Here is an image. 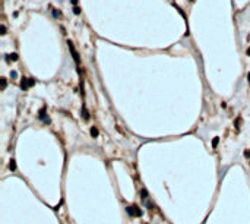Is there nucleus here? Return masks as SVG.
<instances>
[{
	"label": "nucleus",
	"mask_w": 250,
	"mask_h": 224,
	"mask_svg": "<svg viewBox=\"0 0 250 224\" xmlns=\"http://www.w3.org/2000/svg\"><path fill=\"white\" fill-rule=\"evenodd\" d=\"M126 211H127L129 215H132V217H140L142 215V211H140V208H138L136 205H130V207L126 208Z\"/></svg>",
	"instance_id": "obj_2"
},
{
	"label": "nucleus",
	"mask_w": 250,
	"mask_h": 224,
	"mask_svg": "<svg viewBox=\"0 0 250 224\" xmlns=\"http://www.w3.org/2000/svg\"><path fill=\"white\" fill-rule=\"evenodd\" d=\"M91 135H92L94 138H97V136H98V129H97V128H91Z\"/></svg>",
	"instance_id": "obj_8"
},
{
	"label": "nucleus",
	"mask_w": 250,
	"mask_h": 224,
	"mask_svg": "<svg viewBox=\"0 0 250 224\" xmlns=\"http://www.w3.org/2000/svg\"><path fill=\"white\" fill-rule=\"evenodd\" d=\"M0 31H2V35H5L6 34V27L3 25V23H2V27H0Z\"/></svg>",
	"instance_id": "obj_14"
},
{
	"label": "nucleus",
	"mask_w": 250,
	"mask_h": 224,
	"mask_svg": "<svg viewBox=\"0 0 250 224\" xmlns=\"http://www.w3.org/2000/svg\"><path fill=\"white\" fill-rule=\"evenodd\" d=\"M244 154H246V155H247V157H249V158H250V151H247V152H244Z\"/></svg>",
	"instance_id": "obj_17"
},
{
	"label": "nucleus",
	"mask_w": 250,
	"mask_h": 224,
	"mask_svg": "<svg viewBox=\"0 0 250 224\" xmlns=\"http://www.w3.org/2000/svg\"><path fill=\"white\" fill-rule=\"evenodd\" d=\"M218 142H219V138H215V139H214V142H212V145H214V146H217V145H218Z\"/></svg>",
	"instance_id": "obj_15"
},
{
	"label": "nucleus",
	"mask_w": 250,
	"mask_h": 224,
	"mask_svg": "<svg viewBox=\"0 0 250 224\" xmlns=\"http://www.w3.org/2000/svg\"><path fill=\"white\" fill-rule=\"evenodd\" d=\"M82 116H83V119H85V120H89V113H88V110H86L85 107L82 108Z\"/></svg>",
	"instance_id": "obj_6"
},
{
	"label": "nucleus",
	"mask_w": 250,
	"mask_h": 224,
	"mask_svg": "<svg viewBox=\"0 0 250 224\" xmlns=\"http://www.w3.org/2000/svg\"><path fill=\"white\" fill-rule=\"evenodd\" d=\"M6 85H7V82H6V78H2V90H5Z\"/></svg>",
	"instance_id": "obj_12"
},
{
	"label": "nucleus",
	"mask_w": 250,
	"mask_h": 224,
	"mask_svg": "<svg viewBox=\"0 0 250 224\" xmlns=\"http://www.w3.org/2000/svg\"><path fill=\"white\" fill-rule=\"evenodd\" d=\"M140 193H142V199H144L145 202L149 201V196H148V192H146V189H142V191H140Z\"/></svg>",
	"instance_id": "obj_5"
},
{
	"label": "nucleus",
	"mask_w": 250,
	"mask_h": 224,
	"mask_svg": "<svg viewBox=\"0 0 250 224\" xmlns=\"http://www.w3.org/2000/svg\"><path fill=\"white\" fill-rule=\"evenodd\" d=\"M51 12H53V18H56V19H59V18L61 16V15H60V12H59V11H56V9H53Z\"/></svg>",
	"instance_id": "obj_9"
},
{
	"label": "nucleus",
	"mask_w": 250,
	"mask_h": 224,
	"mask_svg": "<svg viewBox=\"0 0 250 224\" xmlns=\"http://www.w3.org/2000/svg\"><path fill=\"white\" fill-rule=\"evenodd\" d=\"M7 60H13V62H16V60H18V54H16V53H12V54H9V56H7Z\"/></svg>",
	"instance_id": "obj_7"
},
{
	"label": "nucleus",
	"mask_w": 250,
	"mask_h": 224,
	"mask_svg": "<svg viewBox=\"0 0 250 224\" xmlns=\"http://www.w3.org/2000/svg\"><path fill=\"white\" fill-rule=\"evenodd\" d=\"M32 85H35V79L34 78H23L22 82H21V88H22L23 91H27L29 87H32Z\"/></svg>",
	"instance_id": "obj_3"
},
{
	"label": "nucleus",
	"mask_w": 250,
	"mask_h": 224,
	"mask_svg": "<svg viewBox=\"0 0 250 224\" xmlns=\"http://www.w3.org/2000/svg\"><path fill=\"white\" fill-rule=\"evenodd\" d=\"M38 117H40V120H43L44 123H50V120H48V117H45V107H43V108L40 110Z\"/></svg>",
	"instance_id": "obj_4"
},
{
	"label": "nucleus",
	"mask_w": 250,
	"mask_h": 224,
	"mask_svg": "<svg viewBox=\"0 0 250 224\" xmlns=\"http://www.w3.org/2000/svg\"><path fill=\"white\" fill-rule=\"evenodd\" d=\"M247 81H249V82H250V72L247 73Z\"/></svg>",
	"instance_id": "obj_18"
},
{
	"label": "nucleus",
	"mask_w": 250,
	"mask_h": 224,
	"mask_svg": "<svg viewBox=\"0 0 250 224\" xmlns=\"http://www.w3.org/2000/svg\"><path fill=\"white\" fill-rule=\"evenodd\" d=\"M70 3H72L73 6H76V3H78V0H70Z\"/></svg>",
	"instance_id": "obj_16"
},
{
	"label": "nucleus",
	"mask_w": 250,
	"mask_h": 224,
	"mask_svg": "<svg viewBox=\"0 0 250 224\" xmlns=\"http://www.w3.org/2000/svg\"><path fill=\"white\" fill-rule=\"evenodd\" d=\"M9 168H10V170H15V168H16V164H15V160H10V163H9Z\"/></svg>",
	"instance_id": "obj_10"
},
{
	"label": "nucleus",
	"mask_w": 250,
	"mask_h": 224,
	"mask_svg": "<svg viewBox=\"0 0 250 224\" xmlns=\"http://www.w3.org/2000/svg\"><path fill=\"white\" fill-rule=\"evenodd\" d=\"M73 13H75V15H81V7L75 6V7H73Z\"/></svg>",
	"instance_id": "obj_11"
},
{
	"label": "nucleus",
	"mask_w": 250,
	"mask_h": 224,
	"mask_svg": "<svg viewBox=\"0 0 250 224\" xmlns=\"http://www.w3.org/2000/svg\"><path fill=\"white\" fill-rule=\"evenodd\" d=\"M247 54H249V56H250V47H249V49H247Z\"/></svg>",
	"instance_id": "obj_19"
},
{
	"label": "nucleus",
	"mask_w": 250,
	"mask_h": 224,
	"mask_svg": "<svg viewBox=\"0 0 250 224\" xmlns=\"http://www.w3.org/2000/svg\"><path fill=\"white\" fill-rule=\"evenodd\" d=\"M10 78L12 79H16L18 78V73L15 72V70H12V72H10Z\"/></svg>",
	"instance_id": "obj_13"
},
{
	"label": "nucleus",
	"mask_w": 250,
	"mask_h": 224,
	"mask_svg": "<svg viewBox=\"0 0 250 224\" xmlns=\"http://www.w3.org/2000/svg\"><path fill=\"white\" fill-rule=\"evenodd\" d=\"M67 47H69V50H70V53H72L73 60H75V62H76V65L79 66V63H81V59H79V53L76 51V49H75V45H73L72 41H67Z\"/></svg>",
	"instance_id": "obj_1"
}]
</instances>
